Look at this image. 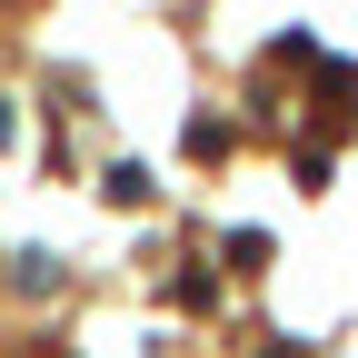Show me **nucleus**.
Returning a JSON list of instances; mask_svg holds the SVG:
<instances>
[{"instance_id":"obj_2","label":"nucleus","mask_w":358,"mask_h":358,"mask_svg":"<svg viewBox=\"0 0 358 358\" xmlns=\"http://www.w3.org/2000/svg\"><path fill=\"white\" fill-rule=\"evenodd\" d=\"M0 129H10V100H0Z\"/></svg>"},{"instance_id":"obj_1","label":"nucleus","mask_w":358,"mask_h":358,"mask_svg":"<svg viewBox=\"0 0 358 358\" xmlns=\"http://www.w3.org/2000/svg\"><path fill=\"white\" fill-rule=\"evenodd\" d=\"M268 358H308V348H268Z\"/></svg>"}]
</instances>
